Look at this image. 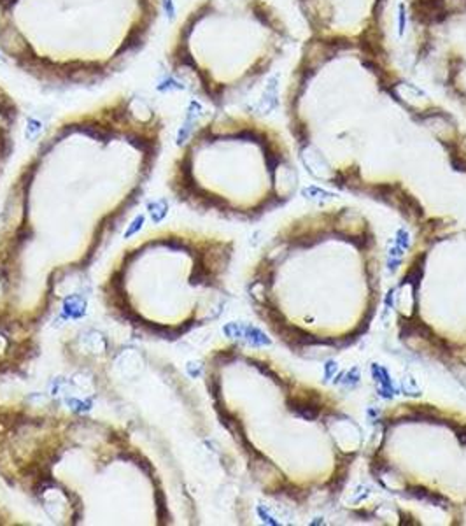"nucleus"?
Listing matches in <instances>:
<instances>
[{"instance_id": "39448f33", "label": "nucleus", "mask_w": 466, "mask_h": 526, "mask_svg": "<svg viewBox=\"0 0 466 526\" xmlns=\"http://www.w3.org/2000/svg\"><path fill=\"white\" fill-rule=\"evenodd\" d=\"M371 372H374L375 381L379 383V394L384 398H391L394 394V386H392L389 374L386 368L379 367V365H371Z\"/></svg>"}, {"instance_id": "423d86ee", "label": "nucleus", "mask_w": 466, "mask_h": 526, "mask_svg": "<svg viewBox=\"0 0 466 526\" xmlns=\"http://www.w3.org/2000/svg\"><path fill=\"white\" fill-rule=\"evenodd\" d=\"M424 260H426V256L423 254V256H419L414 261V265L410 267V270H408L407 275H405L403 284H414L415 290L419 288L421 279H423V274H424Z\"/></svg>"}, {"instance_id": "9b49d317", "label": "nucleus", "mask_w": 466, "mask_h": 526, "mask_svg": "<svg viewBox=\"0 0 466 526\" xmlns=\"http://www.w3.org/2000/svg\"><path fill=\"white\" fill-rule=\"evenodd\" d=\"M301 193H304V196H307V199H328V196H333L331 193L319 190V188H316V186L305 188V190L301 191Z\"/></svg>"}, {"instance_id": "7ed1b4c3", "label": "nucleus", "mask_w": 466, "mask_h": 526, "mask_svg": "<svg viewBox=\"0 0 466 526\" xmlns=\"http://www.w3.org/2000/svg\"><path fill=\"white\" fill-rule=\"evenodd\" d=\"M289 409L294 416L307 419V421H314L321 414V405L314 402L312 398H293V400H289Z\"/></svg>"}, {"instance_id": "f3484780", "label": "nucleus", "mask_w": 466, "mask_h": 526, "mask_svg": "<svg viewBox=\"0 0 466 526\" xmlns=\"http://www.w3.org/2000/svg\"><path fill=\"white\" fill-rule=\"evenodd\" d=\"M141 227H142V217H137V220H135L133 223H132V227L128 228V232H126V237H128V235H132V233L135 232V230H137V228H141Z\"/></svg>"}, {"instance_id": "1a4fd4ad", "label": "nucleus", "mask_w": 466, "mask_h": 526, "mask_svg": "<svg viewBox=\"0 0 466 526\" xmlns=\"http://www.w3.org/2000/svg\"><path fill=\"white\" fill-rule=\"evenodd\" d=\"M335 383H342V384H347V386L358 384L359 383V370L358 368H353V370H349L347 374H340V376L335 379Z\"/></svg>"}, {"instance_id": "6e6552de", "label": "nucleus", "mask_w": 466, "mask_h": 526, "mask_svg": "<svg viewBox=\"0 0 466 526\" xmlns=\"http://www.w3.org/2000/svg\"><path fill=\"white\" fill-rule=\"evenodd\" d=\"M65 312L71 316H81L84 312V303L79 298H71L65 302Z\"/></svg>"}, {"instance_id": "f257e3e1", "label": "nucleus", "mask_w": 466, "mask_h": 526, "mask_svg": "<svg viewBox=\"0 0 466 526\" xmlns=\"http://www.w3.org/2000/svg\"><path fill=\"white\" fill-rule=\"evenodd\" d=\"M159 0H0V55L51 88L93 86L149 39Z\"/></svg>"}, {"instance_id": "6ab92c4d", "label": "nucleus", "mask_w": 466, "mask_h": 526, "mask_svg": "<svg viewBox=\"0 0 466 526\" xmlns=\"http://www.w3.org/2000/svg\"><path fill=\"white\" fill-rule=\"evenodd\" d=\"M398 265H400V260H389V270H391V272H392V270H394Z\"/></svg>"}, {"instance_id": "4468645a", "label": "nucleus", "mask_w": 466, "mask_h": 526, "mask_svg": "<svg viewBox=\"0 0 466 526\" xmlns=\"http://www.w3.org/2000/svg\"><path fill=\"white\" fill-rule=\"evenodd\" d=\"M345 240H349L351 244H354L358 249H363V248H365V246L368 244L366 235H351V237H347Z\"/></svg>"}, {"instance_id": "20e7f679", "label": "nucleus", "mask_w": 466, "mask_h": 526, "mask_svg": "<svg viewBox=\"0 0 466 526\" xmlns=\"http://www.w3.org/2000/svg\"><path fill=\"white\" fill-rule=\"evenodd\" d=\"M405 495L412 496V498H417V500H424V502L436 505V507H438V505H441V507L447 505V498H445L444 495H440V493L436 491H429L426 488H408Z\"/></svg>"}, {"instance_id": "9d476101", "label": "nucleus", "mask_w": 466, "mask_h": 526, "mask_svg": "<svg viewBox=\"0 0 466 526\" xmlns=\"http://www.w3.org/2000/svg\"><path fill=\"white\" fill-rule=\"evenodd\" d=\"M245 328L247 324H240V323H228L224 326V334L228 337H233V339H240V337L245 335Z\"/></svg>"}, {"instance_id": "ddd939ff", "label": "nucleus", "mask_w": 466, "mask_h": 526, "mask_svg": "<svg viewBox=\"0 0 466 526\" xmlns=\"http://www.w3.org/2000/svg\"><path fill=\"white\" fill-rule=\"evenodd\" d=\"M449 426H451V428L457 433V439H459V442L463 444V446H466V426L464 425L463 426L456 425V423H449Z\"/></svg>"}, {"instance_id": "dca6fc26", "label": "nucleus", "mask_w": 466, "mask_h": 526, "mask_svg": "<svg viewBox=\"0 0 466 526\" xmlns=\"http://www.w3.org/2000/svg\"><path fill=\"white\" fill-rule=\"evenodd\" d=\"M335 372H337V363H335L333 360L326 361V365H324V379H326V381L331 379Z\"/></svg>"}, {"instance_id": "2eb2a0df", "label": "nucleus", "mask_w": 466, "mask_h": 526, "mask_svg": "<svg viewBox=\"0 0 466 526\" xmlns=\"http://www.w3.org/2000/svg\"><path fill=\"white\" fill-rule=\"evenodd\" d=\"M258 514L261 516V519L265 521V523H268V524H273V526H277V521H275V517H273L272 514H268L267 512V509L265 507H258Z\"/></svg>"}, {"instance_id": "0eeeda50", "label": "nucleus", "mask_w": 466, "mask_h": 526, "mask_svg": "<svg viewBox=\"0 0 466 526\" xmlns=\"http://www.w3.org/2000/svg\"><path fill=\"white\" fill-rule=\"evenodd\" d=\"M244 337L252 344V346H268V344H270L268 337L265 335L263 332L260 330V328H256V326H247V328H245V335Z\"/></svg>"}, {"instance_id": "f03ea898", "label": "nucleus", "mask_w": 466, "mask_h": 526, "mask_svg": "<svg viewBox=\"0 0 466 526\" xmlns=\"http://www.w3.org/2000/svg\"><path fill=\"white\" fill-rule=\"evenodd\" d=\"M291 40L272 0H198L179 21L165 61L190 92L224 107L260 84Z\"/></svg>"}, {"instance_id": "a211bd4d", "label": "nucleus", "mask_w": 466, "mask_h": 526, "mask_svg": "<svg viewBox=\"0 0 466 526\" xmlns=\"http://www.w3.org/2000/svg\"><path fill=\"white\" fill-rule=\"evenodd\" d=\"M403 251H405V249H403V248H400V246H398V244H396V246H394V248H392V249H391V256H402V254H403Z\"/></svg>"}, {"instance_id": "f8f14e48", "label": "nucleus", "mask_w": 466, "mask_h": 526, "mask_svg": "<svg viewBox=\"0 0 466 526\" xmlns=\"http://www.w3.org/2000/svg\"><path fill=\"white\" fill-rule=\"evenodd\" d=\"M396 244L403 249H407L408 246H410V239H408V233L405 232V230H398V232H396Z\"/></svg>"}]
</instances>
